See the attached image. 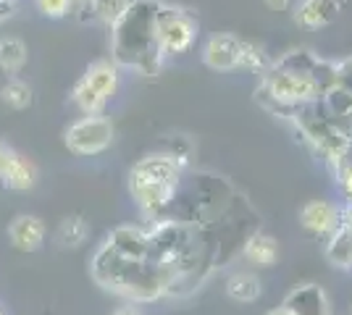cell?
I'll use <instances>...</instances> for the list:
<instances>
[{
  "instance_id": "6",
  "label": "cell",
  "mask_w": 352,
  "mask_h": 315,
  "mask_svg": "<svg viewBox=\"0 0 352 315\" xmlns=\"http://www.w3.org/2000/svg\"><path fill=\"white\" fill-rule=\"evenodd\" d=\"M121 87V69L111 58L92 60L85 74L74 82L72 103L82 116H100Z\"/></svg>"
},
{
  "instance_id": "10",
  "label": "cell",
  "mask_w": 352,
  "mask_h": 315,
  "mask_svg": "<svg viewBox=\"0 0 352 315\" xmlns=\"http://www.w3.org/2000/svg\"><path fill=\"white\" fill-rule=\"evenodd\" d=\"M339 221H342V205L331 200H310L300 208V226L310 237L326 240L329 234H334Z\"/></svg>"
},
{
  "instance_id": "17",
  "label": "cell",
  "mask_w": 352,
  "mask_h": 315,
  "mask_svg": "<svg viewBox=\"0 0 352 315\" xmlns=\"http://www.w3.org/2000/svg\"><path fill=\"white\" fill-rule=\"evenodd\" d=\"M34 184H37V168L30 158L19 155L11 165V171L3 176V187L11 189V192H30Z\"/></svg>"
},
{
  "instance_id": "14",
  "label": "cell",
  "mask_w": 352,
  "mask_h": 315,
  "mask_svg": "<svg viewBox=\"0 0 352 315\" xmlns=\"http://www.w3.org/2000/svg\"><path fill=\"white\" fill-rule=\"evenodd\" d=\"M239 257L248 260L250 268H271L279 260V242L274 240L268 231L258 229V231L250 234V240L245 242Z\"/></svg>"
},
{
  "instance_id": "23",
  "label": "cell",
  "mask_w": 352,
  "mask_h": 315,
  "mask_svg": "<svg viewBox=\"0 0 352 315\" xmlns=\"http://www.w3.org/2000/svg\"><path fill=\"white\" fill-rule=\"evenodd\" d=\"M34 5L45 19H53V21L69 16V0H34Z\"/></svg>"
},
{
  "instance_id": "28",
  "label": "cell",
  "mask_w": 352,
  "mask_h": 315,
  "mask_svg": "<svg viewBox=\"0 0 352 315\" xmlns=\"http://www.w3.org/2000/svg\"><path fill=\"white\" fill-rule=\"evenodd\" d=\"M271 11H289L294 5V0H263Z\"/></svg>"
},
{
  "instance_id": "20",
  "label": "cell",
  "mask_w": 352,
  "mask_h": 315,
  "mask_svg": "<svg viewBox=\"0 0 352 315\" xmlns=\"http://www.w3.org/2000/svg\"><path fill=\"white\" fill-rule=\"evenodd\" d=\"M271 63H274V58L265 53L263 47L250 43V40H242V47H239V69L242 71L263 76L271 69Z\"/></svg>"
},
{
  "instance_id": "11",
  "label": "cell",
  "mask_w": 352,
  "mask_h": 315,
  "mask_svg": "<svg viewBox=\"0 0 352 315\" xmlns=\"http://www.w3.org/2000/svg\"><path fill=\"white\" fill-rule=\"evenodd\" d=\"M292 19L302 30H326L342 14V0H294Z\"/></svg>"
},
{
  "instance_id": "3",
  "label": "cell",
  "mask_w": 352,
  "mask_h": 315,
  "mask_svg": "<svg viewBox=\"0 0 352 315\" xmlns=\"http://www.w3.org/2000/svg\"><path fill=\"white\" fill-rule=\"evenodd\" d=\"M192 163L171 152L158 150L142 155L129 171V195L140 210L142 221H158L171 208L182 179Z\"/></svg>"
},
{
  "instance_id": "2",
  "label": "cell",
  "mask_w": 352,
  "mask_h": 315,
  "mask_svg": "<svg viewBox=\"0 0 352 315\" xmlns=\"http://www.w3.org/2000/svg\"><path fill=\"white\" fill-rule=\"evenodd\" d=\"M161 0H129L126 11L111 27V60L124 71L155 76L163 71L166 56L155 37V11Z\"/></svg>"
},
{
  "instance_id": "24",
  "label": "cell",
  "mask_w": 352,
  "mask_h": 315,
  "mask_svg": "<svg viewBox=\"0 0 352 315\" xmlns=\"http://www.w3.org/2000/svg\"><path fill=\"white\" fill-rule=\"evenodd\" d=\"M92 0H69V16L79 24H92Z\"/></svg>"
},
{
  "instance_id": "25",
  "label": "cell",
  "mask_w": 352,
  "mask_h": 315,
  "mask_svg": "<svg viewBox=\"0 0 352 315\" xmlns=\"http://www.w3.org/2000/svg\"><path fill=\"white\" fill-rule=\"evenodd\" d=\"M337 87L352 95V58L337 60Z\"/></svg>"
},
{
  "instance_id": "30",
  "label": "cell",
  "mask_w": 352,
  "mask_h": 315,
  "mask_svg": "<svg viewBox=\"0 0 352 315\" xmlns=\"http://www.w3.org/2000/svg\"><path fill=\"white\" fill-rule=\"evenodd\" d=\"M329 315H334V313H329Z\"/></svg>"
},
{
  "instance_id": "22",
  "label": "cell",
  "mask_w": 352,
  "mask_h": 315,
  "mask_svg": "<svg viewBox=\"0 0 352 315\" xmlns=\"http://www.w3.org/2000/svg\"><path fill=\"white\" fill-rule=\"evenodd\" d=\"M331 174L339 184V192L344 197V205H352V155L347 161H342Z\"/></svg>"
},
{
  "instance_id": "27",
  "label": "cell",
  "mask_w": 352,
  "mask_h": 315,
  "mask_svg": "<svg viewBox=\"0 0 352 315\" xmlns=\"http://www.w3.org/2000/svg\"><path fill=\"white\" fill-rule=\"evenodd\" d=\"M111 315H145V313H142V307H140L137 302H121V305L113 307Z\"/></svg>"
},
{
  "instance_id": "1",
  "label": "cell",
  "mask_w": 352,
  "mask_h": 315,
  "mask_svg": "<svg viewBox=\"0 0 352 315\" xmlns=\"http://www.w3.org/2000/svg\"><path fill=\"white\" fill-rule=\"evenodd\" d=\"M337 87V60L316 56L313 50H289L274 58L261 76L255 100L279 119H294L302 108L321 103Z\"/></svg>"
},
{
  "instance_id": "13",
  "label": "cell",
  "mask_w": 352,
  "mask_h": 315,
  "mask_svg": "<svg viewBox=\"0 0 352 315\" xmlns=\"http://www.w3.org/2000/svg\"><path fill=\"white\" fill-rule=\"evenodd\" d=\"M292 315H329L331 305H329V294L326 289L318 284H300L289 289V294L281 302Z\"/></svg>"
},
{
  "instance_id": "18",
  "label": "cell",
  "mask_w": 352,
  "mask_h": 315,
  "mask_svg": "<svg viewBox=\"0 0 352 315\" xmlns=\"http://www.w3.org/2000/svg\"><path fill=\"white\" fill-rule=\"evenodd\" d=\"M27 66V45L19 37H0V71L16 76Z\"/></svg>"
},
{
  "instance_id": "19",
  "label": "cell",
  "mask_w": 352,
  "mask_h": 315,
  "mask_svg": "<svg viewBox=\"0 0 352 315\" xmlns=\"http://www.w3.org/2000/svg\"><path fill=\"white\" fill-rule=\"evenodd\" d=\"M0 100L8 105L11 110H27L34 103V90H32L30 82L19 79V76H11L3 87H0Z\"/></svg>"
},
{
  "instance_id": "8",
  "label": "cell",
  "mask_w": 352,
  "mask_h": 315,
  "mask_svg": "<svg viewBox=\"0 0 352 315\" xmlns=\"http://www.w3.org/2000/svg\"><path fill=\"white\" fill-rule=\"evenodd\" d=\"M116 139L113 121L105 113L100 116H79L63 129V145L74 152L76 158H92L105 152Z\"/></svg>"
},
{
  "instance_id": "21",
  "label": "cell",
  "mask_w": 352,
  "mask_h": 315,
  "mask_svg": "<svg viewBox=\"0 0 352 315\" xmlns=\"http://www.w3.org/2000/svg\"><path fill=\"white\" fill-rule=\"evenodd\" d=\"M126 5H129V0H92V8H89L92 24H100L105 30H111L121 19V14L126 11Z\"/></svg>"
},
{
  "instance_id": "4",
  "label": "cell",
  "mask_w": 352,
  "mask_h": 315,
  "mask_svg": "<svg viewBox=\"0 0 352 315\" xmlns=\"http://www.w3.org/2000/svg\"><path fill=\"white\" fill-rule=\"evenodd\" d=\"M236 195H239V189L226 176L192 165L187 168L174 202L166 210L163 218L192 226H208L234 202Z\"/></svg>"
},
{
  "instance_id": "5",
  "label": "cell",
  "mask_w": 352,
  "mask_h": 315,
  "mask_svg": "<svg viewBox=\"0 0 352 315\" xmlns=\"http://www.w3.org/2000/svg\"><path fill=\"white\" fill-rule=\"evenodd\" d=\"M289 121L294 124L297 137L329 165V171H334L342 161H347L352 155V137L347 132V126L339 124L323 108V103H313L308 108H302Z\"/></svg>"
},
{
  "instance_id": "12",
  "label": "cell",
  "mask_w": 352,
  "mask_h": 315,
  "mask_svg": "<svg viewBox=\"0 0 352 315\" xmlns=\"http://www.w3.org/2000/svg\"><path fill=\"white\" fill-rule=\"evenodd\" d=\"M45 221L34 213H19L8 224V242L19 253H37L45 244Z\"/></svg>"
},
{
  "instance_id": "16",
  "label": "cell",
  "mask_w": 352,
  "mask_h": 315,
  "mask_svg": "<svg viewBox=\"0 0 352 315\" xmlns=\"http://www.w3.org/2000/svg\"><path fill=\"white\" fill-rule=\"evenodd\" d=\"M89 240V221L85 215L74 213V215H66L63 221L56 229V242L63 250H79L85 242Z\"/></svg>"
},
{
  "instance_id": "7",
  "label": "cell",
  "mask_w": 352,
  "mask_h": 315,
  "mask_svg": "<svg viewBox=\"0 0 352 315\" xmlns=\"http://www.w3.org/2000/svg\"><path fill=\"white\" fill-rule=\"evenodd\" d=\"M200 34V24L190 8L174 5V3H158L155 11V37L166 58L190 53Z\"/></svg>"
},
{
  "instance_id": "29",
  "label": "cell",
  "mask_w": 352,
  "mask_h": 315,
  "mask_svg": "<svg viewBox=\"0 0 352 315\" xmlns=\"http://www.w3.org/2000/svg\"><path fill=\"white\" fill-rule=\"evenodd\" d=\"M263 315H292V313H289L284 305H279V307H271V310H268V313H263Z\"/></svg>"
},
{
  "instance_id": "15",
  "label": "cell",
  "mask_w": 352,
  "mask_h": 315,
  "mask_svg": "<svg viewBox=\"0 0 352 315\" xmlns=\"http://www.w3.org/2000/svg\"><path fill=\"white\" fill-rule=\"evenodd\" d=\"M226 297L232 302H239V305H250V302L261 300V294H263V281L258 279V273L250 268H242V270H232L229 276H226Z\"/></svg>"
},
{
  "instance_id": "9",
  "label": "cell",
  "mask_w": 352,
  "mask_h": 315,
  "mask_svg": "<svg viewBox=\"0 0 352 315\" xmlns=\"http://www.w3.org/2000/svg\"><path fill=\"white\" fill-rule=\"evenodd\" d=\"M239 47H242V37H236L232 32H219V34L208 37L200 56L210 71L229 74V71L239 69Z\"/></svg>"
},
{
  "instance_id": "26",
  "label": "cell",
  "mask_w": 352,
  "mask_h": 315,
  "mask_svg": "<svg viewBox=\"0 0 352 315\" xmlns=\"http://www.w3.org/2000/svg\"><path fill=\"white\" fill-rule=\"evenodd\" d=\"M16 158H19V152H16L6 139H0V181H3V176L11 171V165H14Z\"/></svg>"
}]
</instances>
